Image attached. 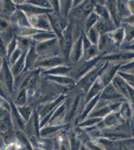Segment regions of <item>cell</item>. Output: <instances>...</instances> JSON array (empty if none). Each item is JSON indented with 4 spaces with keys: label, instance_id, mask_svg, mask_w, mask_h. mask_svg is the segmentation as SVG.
I'll return each mask as SVG.
<instances>
[{
    "label": "cell",
    "instance_id": "1",
    "mask_svg": "<svg viewBox=\"0 0 134 150\" xmlns=\"http://www.w3.org/2000/svg\"><path fill=\"white\" fill-rule=\"evenodd\" d=\"M107 62L104 61H99L98 64L95 67H93L91 70H89L86 74L83 75L79 80L76 81V87L82 91L83 93H87L90 87L93 85V83L97 79L100 77L101 73L103 72L104 68H105Z\"/></svg>",
    "mask_w": 134,
    "mask_h": 150
},
{
    "label": "cell",
    "instance_id": "2",
    "mask_svg": "<svg viewBox=\"0 0 134 150\" xmlns=\"http://www.w3.org/2000/svg\"><path fill=\"white\" fill-rule=\"evenodd\" d=\"M35 48L39 55V59L47 58L56 55H61V49H60V41L58 38L44 41V42L35 43Z\"/></svg>",
    "mask_w": 134,
    "mask_h": 150
},
{
    "label": "cell",
    "instance_id": "3",
    "mask_svg": "<svg viewBox=\"0 0 134 150\" xmlns=\"http://www.w3.org/2000/svg\"><path fill=\"white\" fill-rule=\"evenodd\" d=\"M100 60L104 62H108V63L119 65L121 67L123 65H126L134 61V52L117 49L115 52L111 53V54L101 56Z\"/></svg>",
    "mask_w": 134,
    "mask_h": 150
},
{
    "label": "cell",
    "instance_id": "4",
    "mask_svg": "<svg viewBox=\"0 0 134 150\" xmlns=\"http://www.w3.org/2000/svg\"><path fill=\"white\" fill-rule=\"evenodd\" d=\"M69 20V19H68ZM74 34H73V22L69 20L67 28L65 29L62 38L60 40V49H61V55L65 59L67 65H69V56L71 51L72 45L74 43Z\"/></svg>",
    "mask_w": 134,
    "mask_h": 150
},
{
    "label": "cell",
    "instance_id": "5",
    "mask_svg": "<svg viewBox=\"0 0 134 150\" xmlns=\"http://www.w3.org/2000/svg\"><path fill=\"white\" fill-rule=\"evenodd\" d=\"M100 58H97L94 60H90V61H85V60H80L79 62L71 65V73H70V77H72L75 81L79 80L83 75H85L89 70H91L93 67L98 64L100 61Z\"/></svg>",
    "mask_w": 134,
    "mask_h": 150
},
{
    "label": "cell",
    "instance_id": "6",
    "mask_svg": "<svg viewBox=\"0 0 134 150\" xmlns=\"http://www.w3.org/2000/svg\"><path fill=\"white\" fill-rule=\"evenodd\" d=\"M14 79L15 78L12 74L8 62L6 61V59H4L3 66L0 70V83L6 89L8 95L10 96V99L12 98L14 91H15V89H14Z\"/></svg>",
    "mask_w": 134,
    "mask_h": 150
},
{
    "label": "cell",
    "instance_id": "7",
    "mask_svg": "<svg viewBox=\"0 0 134 150\" xmlns=\"http://www.w3.org/2000/svg\"><path fill=\"white\" fill-rule=\"evenodd\" d=\"M48 18L50 21V25H51V30L54 33L56 38H58L59 41L61 40L62 35L64 33L65 29L67 28L69 20L64 17H62L61 15L57 13H49L48 14Z\"/></svg>",
    "mask_w": 134,
    "mask_h": 150
},
{
    "label": "cell",
    "instance_id": "8",
    "mask_svg": "<svg viewBox=\"0 0 134 150\" xmlns=\"http://www.w3.org/2000/svg\"><path fill=\"white\" fill-rule=\"evenodd\" d=\"M111 83L113 84L116 89H117L118 92L123 96V98L125 99L126 101H128L134 108V89L132 87L129 86L128 84L126 83V81L124 80L121 76H119L118 74L114 77Z\"/></svg>",
    "mask_w": 134,
    "mask_h": 150
},
{
    "label": "cell",
    "instance_id": "9",
    "mask_svg": "<svg viewBox=\"0 0 134 150\" xmlns=\"http://www.w3.org/2000/svg\"><path fill=\"white\" fill-rule=\"evenodd\" d=\"M66 96L67 95H59L58 97L53 99V100L39 104V105L35 108V110L37 111L38 116H39V118H40V121L42 119H44L46 116L52 115L53 111L66 99Z\"/></svg>",
    "mask_w": 134,
    "mask_h": 150
},
{
    "label": "cell",
    "instance_id": "10",
    "mask_svg": "<svg viewBox=\"0 0 134 150\" xmlns=\"http://www.w3.org/2000/svg\"><path fill=\"white\" fill-rule=\"evenodd\" d=\"M62 65H67L65 59L62 57V55H56V56L39 59L35 65V68H38L40 70H48L58 66H62Z\"/></svg>",
    "mask_w": 134,
    "mask_h": 150
},
{
    "label": "cell",
    "instance_id": "11",
    "mask_svg": "<svg viewBox=\"0 0 134 150\" xmlns=\"http://www.w3.org/2000/svg\"><path fill=\"white\" fill-rule=\"evenodd\" d=\"M100 100H104L106 102L109 103H114V102H122L125 99L123 98V96L118 92L117 89L114 87L112 83L108 84L103 88L102 92L100 94Z\"/></svg>",
    "mask_w": 134,
    "mask_h": 150
},
{
    "label": "cell",
    "instance_id": "12",
    "mask_svg": "<svg viewBox=\"0 0 134 150\" xmlns=\"http://www.w3.org/2000/svg\"><path fill=\"white\" fill-rule=\"evenodd\" d=\"M29 24L31 27L35 28L39 31H51L50 21L48 18V14H39V15H34L28 17Z\"/></svg>",
    "mask_w": 134,
    "mask_h": 150
},
{
    "label": "cell",
    "instance_id": "13",
    "mask_svg": "<svg viewBox=\"0 0 134 150\" xmlns=\"http://www.w3.org/2000/svg\"><path fill=\"white\" fill-rule=\"evenodd\" d=\"M125 120L120 116L118 112H111L108 115H106L104 118H102L101 121L96 125L99 129H111L119 124L123 123ZM127 121V120H126Z\"/></svg>",
    "mask_w": 134,
    "mask_h": 150
},
{
    "label": "cell",
    "instance_id": "14",
    "mask_svg": "<svg viewBox=\"0 0 134 150\" xmlns=\"http://www.w3.org/2000/svg\"><path fill=\"white\" fill-rule=\"evenodd\" d=\"M97 47H98L99 52L101 53L102 56H103V55L111 54V53L115 52L116 50L119 49V48L115 45V43L113 42V40H112L110 33H109V34L100 35Z\"/></svg>",
    "mask_w": 134,
    "mask_h": 150
},
{
    "label": "cell",
    "instance_id": "15",
    "mask_svg": "<svg viewBox=\"0 0 134 150\" xmlns=\"http://www.w3.org/2000/svg\"><path fill=\"white\" fill-rule=\"evenodd\" d=\"M101 53L99 52V49L97 45L92 44L90 41L87 39L85 34H83V55H82V59L85 61H90V60H94L97 58L101 57Z\"/></svg>",
    "mask_w": 134,
    "mask_h": 150
},
{
    "label": "cell",
    "instance_id": "16",
    "mask_svg": "<svg viewBox=\"0 0 134 150\" xmlns=\"http://www.w3.org/2000/svg\"><path fill=\"white\" fill-rule=\"evenodd\" d=\"M83 34L73 43L69 56V65L77 63L82 59V55H83Z\"/></svg>",
    "mask_w": 134,
    "mask_h": 150
},
{
    "label": "cell",
    "instance_id": "17",
    "mask_svg": "<svg viewBox=\"0 0 134 150\" xmlns=\"http://www.w3.org/2000/svg\"><path fill=\"white\" fill-rule=\"evenodd\" d=\"M119 69H120V66H119V65L108 63V62H107L105 68H104L103 72L101 73L100 77H99V78L101 79V81L103 82L104 85L106 86L111 83L112 80H113V78L117 75Z\"/></svg>",
    "mask_w": 134,
    "mask_h": 150
},
{
    "label": "cell",
    "instance_id": "18",
    "mask_svg": "<svg viewBox=\"0 0 134 150\" xmlns=\"http://www.w3.org/2000/svg\"><path fill=\"white\" fill-rule=\"evenodd\" d=\"M48 81L52 82V83L59 85L62 87H75L76 86V81L72 78V77L68 76V75H61V76H54V75H46L43 76Z\"/></svg>",
    "mask_w": 134,
    "mask_h": 150
},
{
    "label": "cell",
    "instance_id": "19",
    "mask_svg": "<svg viewBox=\"0 0 134 150\" xmlns=\"http://www.w3.org/2000/svg\"><path fill=\"white\" fill-rule=\"evenodd\" d=\"M39 60V55L35 48V43L33 42L32 46L25 53V70H32L35 68V65Z\"/></svg>",
    "mask_w": 134,
    "mask_h": 150
},
{
    "label": "cell",
    "instance_id": "20",
    "mask_svg": "<svg viewBox=\"0 0 134 150\" xmlns=\"http://www.w3.org/2000/svg\"><path fill=\"white\" fill-rule=\"evenodd\" d=\"M9 19H10L12 24L15 25L16 27H28V26H30L28 21V17L26 16V14L21 10H19V9H17L10 16Z\"/></svg>",
    "mask_w": 134,
    "mask_h": 150
},
{
    "label": "cell",
    "instance_id": "21",
    "mask_svg": "<svg viewBox=\"0 0 134 150\" xmlns=\"http://www.w3.org/2000/svg\"><path fill=\"white\" fill-rule=\"evenodd\" d=\"M11 101L14 103L16 107L28 105V97H27V90L25 88H21L14 92L11 98Z\"/></svg>",
    "mask_w": 134,
    "mask_h": 150
},
{
    "label": "cell",
    "instance_id": "22",
    "mask_svg": "<svg viewBox=\"0 0 134 150\" xmlns=\"http://www.w3.org/2000/svg\"><path fill=\"white\" fill-rule=\"evenodd\" d=\"M105 6L107 10L109 12L110 15V19L115 25V27H120L121 26V20L118 16V11H117V4L116 1H105Z\"/></svg>",
    "mask_w": 134,
    "mask_h": 150
},
{
    "label": "cell",
    "instance_id": "23",
    "mask_svg": "<svg viewBox=\"0 0 134 150\" xmlns=\"http://www.w3.org/2000/svg\"><path fill=\"white\" fill-rule=\"evenodd\" d=\"M94 28L99 32L100 35L103 34H109L113 30H115V25L113 24L111 20H104V19H100L97 21V23L95 24Z\"/></svg>",
    "mask_w": 134,
    "mask_h": 150
},
{
    "label": "cell",
    "instance_id": "24",
    "mask_svg": "<svg viewBox=\"0 0 134 150\" xmlns=\"http://www.w3.org/2000/svg\"><path fill=\"white\" fill-rule=\"evenodd\" d=\"M104 87H105V85H104L103 82L101 81V79L100 78L97 79V80L93 83V85L90 87L88 92L85 93V103H86L87 101L91 100L92 98L100 95Z\"/></svg>",
    "mask_w": 134,
    "mask_h": 150
},
{
    "label": "cell",
    "instance_id": "25",
    "mask_svg": "<svg viewBox=\"0 0 134 150\" xmlns=\"http://www.w3.org/2000/svg\"><path fill=\"white\" fill-rule=\"evenodd\" d=\"M71 73V65H62L52 69L48 70H41V75L46 76V75H54V76H61V75H68L70 76Z\"/></svg>",
    "mask_w": 134,
    "mask_h": 150
},
{
    "label": "cell",
    "instance_id": "26",
    "mask_svg": "<svg viewBox=\"0 0 134 150\" xmlns=\"http://www.w3.org/2000/svg\"><path fill=\"white\" fill-rule=\"evenodd\" d=\"M17 10V7L14 1L3 0L0 1V15L4 17L10 18V16Z\"/></svg>",
    "mask_w": 134,
    "mask_h": 150
},
{
    "label": "cell",
    "instance_id": "27",
    "mask_svg": "<svg viewBox=\"0 0 134 150\" xmlns=\"http://www.w3.org/2000/svg\"><path fill=\"white\" fill-rule=\"evenodd\" d=\"M110 36L113 42L115 43V45L118 48L125 43V33H124V29L122 26L115 28V30H113L110 33Z\"/></svg>",
    "mask_w": 134,
    "mask_h": 150
},
{
    "label": "cell",
    "instance_id": "28",
    "mask_svg": "<svg viewBox=\"0 0 134 150\" xmlns=\"http://www.w3.org/2000/svg\"><path fill=\"white\" fill-rule=\"evenodd\" d=\"M10 69L14 78H16V77H18L19 75L23 73V71L25 70V53L12 66H10Z\"/></svg>",
    "mask_w": 134,
    "mask_h": 150
},
{
    "label": "cell",
    "instance_id": "29",
    "mask_svg": "<svg viewBox=\"0 0 134 150\" xmlns=\"http://www.w3.org/2000/svg\"><path fill=\"white\" fill-rule=\"evenodd\" d=\"M65 126H54V125H46L40 129V137H52L57 134Z\"/></svg>",
    "mask_w": 134,
    "mask_h": 150
},
{
    "label": "cell",
    "instance_id": "30",
    "mask_svg": "<svg viewBox=\"0 0 134 150\" xmlns=\"http://www.w3.org/2000/svg\"><path fill=\"white\" fill-rule=\"evenodd\" d=\"M12 130H15L11 119V115L10 113H8L5 117H3L2 119H0V133H6Z\"/></svg>",
    "mask_w": 134,
    "mask_h": 150
},
{
    "label": "cell",
    "instance_id": "31",
    "mask_svg": "<svg viewBox=\"0 0 134 150\" xmlns=\"http://www.w3.org/2000/svg\"><path fill=\"white\" fill-rule=\"evenodd\" d=\"M39 32V30H36L35 28L28 26V27H16L15 26V34L16 36H21V37H28L32 38L36 33Z\"/></svg>",
    "mask_w": 134,
    "mask_h": 150
},
{
    "label": "cell",
    "instance_id": "32",
    "mask_svg": "<svg viewBox=\"0 0 134 150\" xmlns=\"http://www.w3.org/2000/svg\"><path fill=\"white\" fill-rule=\"evenodd\" d=\"M55 37H56L55 34L53 32H51V31H39L31 39H32L34 43H40V42H44V41L53 39Z\"/></svg>",
    "mask_w": 134,
    "mask_h": 150
},
{
    "label": "cell",
    "instance_id": "33",
    "mask_svg": "<svg viewBox=\"0 0 134 150\" xmlns=\"http://www.w3.org/2000/svg\"><path fill=\"white\" fill-rule=\"evenodd\" d=\"M17 39V45L18 48L21 50L23 53H26L29 50V48L32 46L33 41L31 38L28 37H21V36H16Z\"/></svg>",
    "mask_w": 134,
    "mask_h": 150
},
{
    "label": "cell",
    "instance_id": "34",
    "mask_svg": "<svg viewBox=\"0 0 134 150\" xmlns=\"http://www.w3.org/2000/svg\"><path fill=\"white\" fill-rule=\"evenodd\" d=\"M68 138H69V144H70V150H79L81 147V141L77 138L73 128H70L68 130Z\"/></svg>",
    "mask_w": 134,
    "mask_h": 150
},
{
    "label": "cell",
    "instance_id": "35",
    "mask_svg": "<svg viewBox=\"0 0 134 150\" xmlns=\"http://www.w3.org/2000/svg\"><path fill=\"white\" fill-rule=\"evenodd\" d=\"M116 4H117V11H118V16L121 20V24H122V21L125 18H127L129 15H131L130 12H129L128 8H127V4H126V1H116Z\"/></svg>",
    "mask_w": 134,
    "mask_h": 150
},
{
    "label": "cell",
    "instance_id": "36",
    "mask_svg": "<svg viewBox=\"0 0 134 150\" xmlns=\"http://www.w3.org/2000/svg\"><path fill=\"white\" fill-rule=\"evenodd\" d=\"M17 110H18L19 114L22 117V119L24 120L25 122L29 121L31 117L33 115V112H34V109L31 106L29 105H25V106H21V107H17Z\"/></svg>",
    "mask_w": 134,
    "mask_h": 150
},
{
    "label": "cell",
    "instance_id": "37",
    "mask_svg": "<svg viewBox=\"0 0 134 150\" xmlns=\"http://www.w3.org/2000/svg\"><path fill=\"white\" fill-rule=\"evenodd\" d=\"M72 9V1H60V10H59V15H61L62 17L68 19L69 13Z\"/></svg>",
    "mask_w": 134,
    "mask_h": 150
},
{
    "label": "cell",
    "instance_id": "38",
    "mask_svg": "<svg viewBox=\"0 0 134 150\" xmlns=\"http://www.w3.org/2000/svg\"><path fill=\"white\" fill-rule=\"evenodd\" d=\"M125 33V43H132L134 41V25L121 24Z\"/></svg>",
    "mask_w": 134,
    "mask_h": 150
},
{
    "label": "cell",
    "instance_id": "39",
    "mask_svg": "<svg viewBox=\"0 0 134 150\" xmlns=\"http://www.w3.org/2000/svg\"><path fill=\"white\" fill-rule=\"evenodd\" d=\"M99 20V17L97 16V14H95L94 12H92L91 14L85 19L84 21V33L87 32L89 29H91L92 27H94L95 24L97 23V21Z\"/></svg>",
    "mask_w": 134,
    "mask_h": 150
},
{
    "label": "cell",
    "instance_id": "40",
    "mask_svg": "<svg viewBox=\"0 0 134 150\" xmlns=\"http://www.w3.org/2000/svg\"><path fill=\"white\" fill-rule=\"evenodd\" d=\"M100 121H101L100 118L87 117V118H85L83 121L80 122L78 125H76V126H78V127H80V128H82V129H86V128H89V127L96 126V125L98 124V123L100 122Z\"/></svg>",
    "mask_w": 134,
    "mask_h": 150
},
{
    "label": "cell",
    "instance_id": "41",
    "mask_svg": "<svg viewBox=\"0 0 134 150\" xmlns=\"http://www.w3.org/2000/svg\"><path fill=\"white\" fill-rule=\"evenodd\" d=\"M84 34H85V36H86L87 39H88L92 44H94V45L98 44L99 38H100V34H99V32L94 27L89 29V30L87 31V32H85Z\"/></svg>",
    "mask_w": 134,
    "mask_h": 150
},
{
    "label": "cell",
    "instance_id": "42",
    "mask_svg": "<svg viewBox=\"0 0 134 150\" xmlns=\"http://www.w3.org/2000/svg\"><path fill=\"white\" fill-rule=\"evenodd\" d=\"M30 4L34 6H37L42 9H47V10H51V2L50 0H27Z\"/></svg>",
    "mask_w": 134,
    "mask_h": 150
},
{
    "label": "cell",
    "instance_id": "43",
    "mask_svg": "<svg viewBox=\"0 0 134 150\" xmlns=\"http://www.w3.org/2000/svg\"><path fill=\"white\" fill-rule=\"evenodd\" d=\"M13 24L10 21V19L7 18V17H4V16H1L0 15V33H3L5 31L9 30L13 27Z\"/></svg>",
    "mask_w": 134,
    "mask_h": 150
},
{
    "label": "cell",
    "instance_id": "44",
    "mask_svg": "<svg viewBox=\"0 0 134 150\" xmlns=\"http://www.w3.org/2000/svg\"><path fill=\"white\" fill-rule=\"evenodd\" d=\"M117 74L119 76L122 77L124 80L126 81V83L134 89V74L128 73V72H122V71H118Z\"/></svg>",
    "mask_w": 134,
    "mask_h": 150
},
{
    "label": "cell",
    "instance_id": "45",
    "mask_svg": "<svg viewBox=\"0 0 134 150\" xmlns=\"http://www.w3.org/2000/svg\"><path fill=\"white\" fill-rule=\"evenodd\" d=\"M23 54H24V53H23L22 51H21V50L19 49V48H17V49L15 50V51H14V52L11 54V56L6 60V61L8 62L9 66H12V65H13L14 63H15V62L17 61V60H18L19 58H20L21 56H22Z\"/></svg>",
    "mask_w": 134,
    "mask_h": 150
},
{
    "label": "cell",
    "instance_id": "46",
    "mask_svg": "<svg viewBox=\"0 0 134 150\" xmlns=\"http://www.w3.org/2000/svg\"><path fill=\"white\" fill-rule=\"evenodd\" d=\"M18 48V45H17V39H16V37L14 38L13 40L11 41L10 43H9L8 45H7V50H6V58L5 59L7 60L9 57L11 56V54L13 53L15 50Z\"/></svg>",
    "mask_w": 134,
    "mask_h": 150
},
{
    "label": "cell",
    "instance_id": "47",
    "mask_svg": "<svg viewBox=\"0 0 134 150\" xmlns=\"http://www.w3.org/2000/svg\"><path fill=\"white\" fill-rule=\"evenodd\" d=\"M85 146H87V148L89 150H105L101 145H99L98 143H96V142H94V141L87 142V143L85 144Z\"/></svg>",
    "mask_w": 134,
    "mask_h": 150
},
{
    "label": "cell",
    "instance_id": "48",
    "mask_svg": "<svg viewBox=\"0 0 134 150\" xmlns=\"http://www.w3.org/2000/svg\"><path fill=\"white\" fill-rule=\"evenodd\" d=\"M6 50H7L6 44L3 42V40L1 39V37H0V57L6 58Z\"/></svg>",
    "mask_w": 134,
    "mask_h": 150
},
{
    "label": "cell",
    "instance_id": "49",
    "mask_svg": "<svg viewBox=\"0 0 134 150\" xmlns=\"http://www.w3.org/2000/svg\"><path fill=\"white\" fill-rule=\"evenodd\" d=\"M51 2V9H52L53 13H59L60 10V1H56V0H52Z\"/></svg>",
    "mask_w": 134,
    "mask_h": 150
},
{
    "label": "cell",
    "instance_id": "50",
    "mask_svg": "<svg viewBox=\"0 0 134 150\" xmlns=\"http://www.w3.org/2000/svg\"><path fill=\"white\" fill-rule=\"evenodd\" d=\"M0 97L6 99V100H8V101H10V100H11V99H10V96L8 95V93H7L6 89L4 88L3 85H2L1 83H0Z\"/></svg>",
    "mask_w": 134,
    "mask_h": 150
},
{
    "label": "cell",
    "instance_id": "51",
    "mask_svg": "<svg viewBox=\"0 0 134 150\" xmlns=\"http://www.w3.org/2000/svg\"><path fill=\"white\" fill-rule=\"evenodd\" d=\"M122 24H130V25H134V14L129 15L127 18H125L122 21Z\"/></svg>",
    "mask_w": 134,
    "mask_h": 150
},
{
    "label": "cell",
    "instance_id": "52",
    "mask_svg": "<svg viewBox=\"0 0 134 150\" xmlns=\"http://www.w3.org/2000/svg\"><path fill=\"white\" fill-rule=\"evenodd\" d=\"M126 4L130 14H134V1H126Z\"/></svg>",
    "mask_w": 134,
    "mask_h": 150
},
{
    "label": "cell",
    "instance_id": "53",
    "mask_svg": "<svg viewBox=\"0 0 134 150\" xmlns=\"http://www.w3.org/2000/svg\"><path fill=\"white\" fill-rule=\"evenodd\" d=\"M8 113H10V111H8L7 109H5V108H3V107L0 106V119H2L3 117H5Z\"/></svg>",
    "mask_w": 134,
    "mask_h": 150
},
{
    "label": "cell",
    "instance_id": "54",
    "mask_svg": "<svg viewBox=\"0 0 134 150\" xmlns=\"http://www.w3.org/2000/svg\"><path fill=\"white\" fill-rule=\"evenodd\" d=\"M4 59H5V58H2V57H0V70H1L2 66H3V62H4Z\"/></svg>",
    "mask_w": 134,
    "mask_h": 150
},
{
    "label": "cell",
    "instance_id": "55",
    "mask_svg": "<svg viewBox=\"0 0 134 150\" xmlns=\"http://www.w3.org/2000/svg\"><path fill=\"white\" fill-rule=\"evenodd\" d=\"M79 150H89L88 148H87V146H85V145L82 144L81 145V147H80V149Z\"/></svg>",
    "mask_w": 134,
    "mask_h": 150
},
{
    "label": "cell",
    "instance_id": "56",
    "mask_svg": "<svg viewBox=\"0 0 134 150\" xmlns=\"http://www.w3.org/2000/svg\"><path fill=\"white\" fill-rule=\"evenodd\" d=\"M133 117H134V114H133ZM133 122H134V121H133Z\"/></svg>",
    "mask_w": 134,
    "mask_h": 150
},
{
    "label": "cell",
    "instance_id": "57",
    "mask_svg": "<svg viewBox=\"0 0 134 150\" xmlns=\"http://www.w3.org/2000/svg\"><path fill=\"white\" fill-rule=\"evenodd\" d=\"M133 42H134V41H133Z\"/></svg>",
    "mask_w": 134,
    "mask_h": 150
}]
</instances>
